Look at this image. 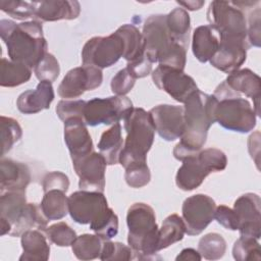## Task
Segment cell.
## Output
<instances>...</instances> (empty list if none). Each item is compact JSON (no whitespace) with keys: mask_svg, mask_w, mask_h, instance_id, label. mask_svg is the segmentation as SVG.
<instances>
[{"mask_svg":"<svg viewBox=\"0 0 261 261\" xmlns=\"http://www.w3.org/2000/svg\"><path fill=\"white\" fill-rule=\"evenodd\" d=\"M213 103V96L200 90L193 93L184 103V133L173 149V156L177 160L182 161L202 150L208 130L214 123Z\"/></svg>","mask_w":261,"mask_h":261,"instance_id":"cell-1","label":"cell"},{"mask_svg":"<svg viewBox=\"0 0 261 261\" xmlns=\"http://www.w3.org/2000/svg\"><path fill=\"white\" fill-rule=\"evenodd\" d=\"M0 36L7 47L9 59L31 68L35 67L47 53L48 44L43 27L37 20L16 23L9 19H1Z\"/></svg>","mask_w":261,"mask_h":261,"instance_id":"cell-2","label":"cell"},{"mask_svg":"<svg viewBox=\"0 0 261 261\" xmlns=\"http://www.w3.org/2000/svg\"><path fill=\"white\" fill-rule=\"evenodd\" d=\"M145 53L152 63L185 69L187 47L175 41L166 25V14H152L144 22Z\"/></svg>","mask_w":261,"mask_h":261,"instance_id":"cell-3","label":"cell"},{"mask_svg":"<svg viewBox=\"0 0 261 261\" xmlns=\"http://www.w3.org/2000/svg\"><path fill=\"white\" fill-rule=\"evenodd\" d=\"M212 116L214 122L222 127L237 132L249 133L256 126L257 115L250 102L236 93L225 81L217 86L213 93Z\"/></svg>","mask_w":261,"mask_h":261,"instance_id":"cell-4","label":"cell"},{"mask_svg":"<svg viewBox=\"0 0 261 261\" xmlns=\"http://www.w3.org/2000/svg\"><path fill=\"white\" fill-rule=\"evenodd\" d=\"M128 227L127 243L136 258L156 259L158 252L159 227L153 208L145 203L133 204L126 214Z\"/></svg>","mask_w":261,"mask_h":261,"instance_id":"cell-5","label":"cell"},{"mask_svg":"<svg viewBox=\"0 0 261 261\" xmlns=\"http://www.w3.org/2000/svg\"><path fill=\"white\" fill-rule=\"evenodd\" d=\"M126 138L119 155V163L124 169L134 164L147 163L155 135L151 115L143 108H134L124 118Z\"/></svg>","mask_w":261,"mask_h":261,"instance_id":"cell-6","label":"cell"},{"mask_svg":"<svg viewBox=\"0 0 261 261\" xmlns=\"http://www.w3.org/2000/svg\"><path fill=\"white\" fill-rule=\"evenodd\" d=\"M227 164L225 154L216 148H207L182 160L175 175L176 186L182 191L197 189L211 172L222 171Z\"/></svg>","mask_w":261,"mask_h":261,"instance_id":"cell-7","label":"cell"},{"mask_svg":"<svg viewBox=\"0 0 261 261\" xmlns=\"http://www.w3.org/2000/svg\"><path fill=\"white\" fill-rule=\"evenodd\" d=\"M207 19L219 35L220 41L251 46L248 39L247 20L241 10L228 1H212L207 10Z\"/></svg>","mask_w":261,"mask_h":261,"instance_id":"cell-8","label":"cell"},{"mask_svg":"<svg viewBox=\"0 0 261 261\" xmlns=\"http://www.w3.org/2000/svg\"><path fill=\"white\" fill-rule=\"evenodd\" d=\"M134 109L132 101L125 96L94 98L87 101L84 109V121L87 125L114 124L123 119Z\"/></svg>","mask_w":261,"mask_h":261,"instance_id":"cell-9","label":"cell"},{"mask_svg":"<svg viewBox=\"0 0 261 261\" xmlns=\"http://www.w3.org/2000/svg\"><path fill=\"white\" fill-rule=\"evenodd\" d=\"M123 41L116 32L107 37H93L83 47V65L100 69L110 67L123 56Z\"/></svg>","mask_w":261,"mask_h":261,"instance_id":"cell-10","label":"cell"},{"mask_svg":"<svg viewBox=\"0 0 261 261\" xmlns=\"http://www.w3.org/2000/svg\"><path fill=\"white\" fill-rule=\"evenodd\" d=\"M152 80L158 89L166 92L179 103H185L199 90L192 76L184 70L167 65H158L152 72Z\"/></svg>","mask_w":261,"mask_h":261,"instance_id":"cell-11","label":"cell"},{"mask_svg":"<svg viewBox=\"0 0 261 261\" xmlns=\"http://www.w3.org/2000/svg\"><path fill=\"white\" fill-rule=\"evenodd\" d=\"M215 208V201L207 195L196 194L187 198L181 207L186 233L200 234L214 219Z\"/></svg>","mask_w":261,"mask_h":261,"instance_id":"cell-12","label":"cell"},{"mask_svg":"<svg viewBox=\"0 0 261 261\" xmlns=\"http://www.w3.org/2000/svg\"><path fill=\"white\" fill-rule=\"evenodd\" d=\"M103 73L95 66L83 65L70 69L60 85L57 92L61 98L73 99L82 96L86 91H92L101 86Z\"/></svg>","mask_w":261,"mask_h":261,"instance_id":"cell-13","label":"cell"},{"mask_svg":"<svg viewBox=\"0 0 261 261\" xmlns=\"http://www.w3.org/2000/svg\"><path fill=\"white\" fill-rule=\"evenodd\" d=\"M107 208L108 203L102 192L81 190L68 197V213L80 224H90Z\"/></svg>","mask_w":261,"mask_h":261,"instance_id":"cell-14","label":"cell"},{"mask_svg":"<svg viewBox=\"0 0 261 261\" xmlns=\"http://www.w3.org/2000/svg\"><path fill=\"white\" fill-rule=\"evenodd\" d=\"M242 237L259 240L261 237V200L257 194L247 193L239 197L233 204Z\"/></svg>","mask_w":261,"mask_h":261,"instance_id":"cell-15","label":"cell"},{"mask_svg":"<svg viewBox=\"0 0 261 261\" xmlns=\"http://www.w3.org/2000/svg\"><path fill=\"white\" fill-rule=\"evenodd\" d=\"M155 130L165 141H174L181 137L185 127L184 107L161 104L149 111Z\"/></svg>","mask_w":261,"mask_h":261,"instance_id":"cell-16","label":"cell"},{"mask_svg":"<svg viewBox=\"0 0 261 261\" xmlns=\"http://www.w3.org/2000/svg\"><path fill=\"white\" fill-rule=\"evenodd\" d=\"M74 171L80 177L79 187L81 190L104 192L106 160L97 152L72 162Z\"/></svg>","mask_w":261,"mask_h":261,"instance_id":"cell-17","label":"cell"},{"mask_svg":"<svg viewBox=\"0 0 261 261\" xmlns=\"http://www.w3.org/2000/svg\"><path fill=\"white\" fill-rule=\"evenodd\" d=\"M64 142L72 162L88 156L94 151L92 138L82 118H70L64 121Z\"/></svg>","mask_w":261,"mask_h":261,"instance_id":"cell-18","label":"cell"},{"mask_svg":"<svg viewBox=\"0 0 261 261\" xmlns=\"http://www.w3.org/2000/svg\"><path fill=\"white\" fill-rule=\"evenodd\" d=\"M25 191H7L0 197L1 236L10 234L27 207Z\"/></svg>","mask_w":261,"mask_h":261,"instance_id":"cell-19","label":"cell"},{"mask_svg":"<svg viewBox=\"0 0 261 261\" xmlns=\"http://www.w3.org/2000/svg\"><path fill=\"white\" fill-rule=\"evenodd\" d=\"M31 182V171L27 164L8 158L0 161V192L25 191Z\"/></svg>","mask_w":261,"mask_h":261,"instance_id":"cell-20","label":"cell"},{"mask_svg":"<svg viewBox=\"0 0 261 261\" xmlns=\"http://www.w3.org/2000/svg\"><path fill=\"white\" fill-rule=\"evenodd\" d=\"M53 100L54 90L52 83L42 81L35 90H28L21 93L16 100V106L23 114H35L48 109Z\"/></svg>","mask_w":261,"mask_h":261,"instance_id":"cell-21","label":"cell"},{"mask_svg":"<svg viewBox=\"0 0 261 261\" xmlns=\"http://www.w3.org/2000/svg\"><path fill=\"white\" fill-rule=\"evenodd\" d=\"M226 84L238 94L252 98L254 101V110L256 115L260 114L259 101L261 95V80L258 74L249 68L238 69L228 74Z\"/></svg>","mask_w":261,"mask_h":261,"instance_id":"cell-22","label":"cell"},{"mask_svg":"<svg viewBox=\"0 0 261 261\" xmlns=\"http://www.w3.org/2000/svg\"><path fill=\"white\" fill-rule=\"evenodd\" d=\"M35 17L41 19L42 21L75 19L81 12V5L77 1H35Z\"/></svg>","mask_w":261,"mask_h":261,"instance_id":"cell-23","label":"cell"},{"mask_svg":"<svg viewBox=\"0 0 261 261\" xmlns=\"http://www.w3.org/2000/svg\"><path fill=\"white\" fill-rule=\"evenodd\" d=\"M247 50L243 45L220 41L216 53L209 62L215 68L226 73H231L238 70L246 61Z\"/></svg>","mask_w":261,"mask_h":261,"instance_id":"cell-24","label":"cell"},{"mask_svg":"<svg viewBox=\"0 0 261 261\" xmlns=\"http://www.w3.org/2000/svg\"><path fill=\"white\" fill-rule=\"evenodd\" d=\"M220 43L218 33L209 24L195 29L192 37V51L202 63L209 61L216 53Z\"/></svg>","mask_w":261,"mask_h":261,"instance_id":"cell-25","label":"cell"},{"mask_svg":"<svg viewBox=\"0 0 261 261\" xmlns=\"http://www.w3.org/2000/svg\"><path fill=\"white\" fill-rule=\"evenodd\" d=\"M44 232L39 229H30L20 236L22 254L19 261H46L49 259L50 246Z\"/></svg>","mask_w":261,"mask_h":261,"instance_id":"cell-26","label":"cell"},{"mask_svg":"<svg viewBox=\"0 0 261 261\" xmlns=\"http://www.w3.org/2000/svg\"><path fill=\"white\" fill-rule=\"evenodd\" d=\"M122 39L124 45L123 58L127 63L136 62L146 56L145 40L142 33L134 24L125 23L115 31Z\"/></svg>","mask_w":261,"mask_h":261,"instance_id":"cell-27","label":"cell"},{"mask_svg":"<svg viewBox=\"0 0 261 261\" xmlns=\"http://www.w3.org/2000/svg\"><path fill=\"white\" fill-rule=\"evenodd\" d=\"M122 147L123 140L121 136V125L117 122L101 135L98 149L100 154L105 158L107 165H114L119 163V155Z\"/></svg>","mask_w":261,"mask_h":261,"instance_id":"cell-28","label":"cell"},{"mask_svg":"<svg viewBox=\"0 0 261 261\" xmlns=\"http://www.w3.org/2000/svg\"><path fill=\"white\" fill-rule=\"evenodd\" d=\"M32 76V68L28 65L2 58L0 64L1 87L13 88L27 83Z\"/></svg>","mask_w":261,"mask_h":261,"instance_id":"cell-29","label":"cell"},{"mask_svg":"<svg viewBox=\"0 0 261 261\" xmlns=\"http://www.w3.org/2000/svg\"><path fill=\"white\" fill-rule=\"evenodd\" d=\"M65 193L57 189L44 193L40 207L49 221L59 220L68 213V197H66Z\"/></svg>","mask_w":261,"mask_h":261,"instance_id":"cell-30","label":"cell"},{"mask_svg":"<svg viewBox=\"0 0 261 261\" xmlns=\"http://www.w3.org/2000/svg\"><path fill=\"white\" fill-rule=\"evenodd\" d=\"M166 25L172 38L188 48L191 20L188 11L177 7L166 14Z\"/></svg>","mask_w":261,"mask_h":261,"instance_id":"cell-31","label":"cell"},{"mask_svg":"<svg viewBox=\"0 0 261 261\" xmlns=\"http://www.w3.org/2000/svg\"><path fill=\"white\" fill-rule=\"evenodd\" d=\"M48 221L49 220L43 214L40 205H37L35 203H28L22 216L20 217L17 224L13 227L9 236L19 237L24 231L33 228L45 231Z\"/></svg>","mask_w":261,"mask_h":261,"instance_id":"cell-32","label":"cell"},{"mask_svg":"<svg viewBox=\"0 0 261 261\" xmlns=\"http://www.w3.org/2000/svg\"><path fill=\"white\" fill-rule=\"evenodd\" d=\"M185 233L186 225L182 218L177 214H171L167 216L163 220L161 228H159L158 251L181 241Z\"/></svg>","mask_w":261,"mask_h":261,"instance_id":"cell-33","label":"cell"},{"mask_svg":"<svg viewBox=\"0 0 261 261\" xmlns=\"http://www.w3.org/2000/svg\"><path fill=\"white\" fill-rule=\"evenodd\" d=\"M103 243L104 240L96 233H84L75 238L71 244V250L80 260H93L100 257Z\"/></svg>","mask_w":261,"mask_h":261,"instance_id":"cell-34","label":"cell"},{"mask_svg":"<svg viewBox=\"0 0 261 261\" xmlns=\"http://www.w3.org/2000/svg\"><path fill=\"white\" fill-rule=\"evenodd\" d=\"M226 251V242L221 234L210 232L202 237L198 244V252L207 260H218Z\"/></svg>","mask_w":261,"mask_h":261,"instance_id":"cell-35","label":"cell"},{"mask_svg":"<svg viewBox=\"0 0 261 261\" xmlns=\"http://www.w3.org/2000/svg\"><path fill=\"white\" fill-rule=\"evenodd\" d=\"M90 228L103 240H111L118 232V217L108 207L90 223Z\"/></svg>","mask_w":261,"mask_h":261,"instance_id":"cell-36","label":"cell"},{"mask_svg":"<svg viewBox=\"0 0 261 261\" xmlns=\"http://www.w3.org/2000/svg\"><path fill=\"white\" fill-rule=\"evenodd\" d=\"M232 256L238 261L261 260V248L258 240L241 236L233 244Z\"/></svg>","mask_w":261,"mask_h":261,"instance_id":"cell-37","label":"cell"},{"mask_svg":"<svg viewBox=\"0 0 261 261\" xmlns=\"http://www.w3.org/2000/svg\"><path fill=\"white\" fill-rule=\"evenodd\" d=\"M22 136V129L17 120L11 117L1 116V139H2V150L1 156L3 157L9 152L15 143H17Z\"/></svg>","mask_w":261,"mask_h":261,"instance_id":"cell-38","label":"cell"},{"mask_svg":"<svg viewBox=\"0 0 261 261\" xmlns=\"http://www.w3.org/2000/svg\"><path fill=\"white\" fill-rule=\"evenodd\" d=\"M45 233L49 241L59 247L71 246L77 237L75 231L65 222H57L46 228Z\"/></svg>","mask_w":261,"mask_h":261,"instance_id":"cell-39","label":"cell"},{"mask_svg":"<svg viewBox=\"0 0 261 261\" xmlns=\"http://www.w3.org/2000/svg\"><path fill=\"white\" fill-rule=\"evenodd\" d=\"M0 9L13 18L22 20L35 17V1H0Z\"/></svg>","mask_w":261,"mask_h":261,"instance_id":"cell-40","label":"cell"},{"mask_svg":"<svg viewBox=\"0 0 261 261\" xmlns=\"http://www.w3.org/2000/svg\"><path fill=\"white\" fill-rule=\"evenodd\" d=\"M102 261L110 260H132L134 259V251L130 247H127L119 242H111L110 240H104L102 251L99 257Z\"/></svg>","mask_w":261,"mask_h":261,"instance_id":"cell-41","label":"cell"},{"mask_svg":"<svg viewBox=\"0 0 261 261\" xmlns=\"http://www.w3.org/2000/svg\"><path fill=\"white\" fill-rule=\"evenodd\" d=\"M34 72L40 82L47 81L52 83L58 77L60 66L54 55L47 52L41 61L34 67Z\"/></svg>","mask_w":261,"mask_h":261,"instance_id":"cell-42","label":"cell"},{"mask_svg":"<svg viewBox=\"0 0 261 261\" xmlns=\"http://www.w3.org/2000/svg\"><path fill=\"white\" fill-rule=\"evenodd\" d=\"M124 178L126 184L135 189L147 186L151 179V173L147 163L134 164L126 167Z\"/></svg>","mask_w":261,"mask_h":261,"instance_id":"cell-43","label":"cell"},{"mask_svg":"<svg viewBox=\"0 0 261 261\" xmlns=\"http://www.w3.org/2000/svg\"><path fill=\"white\" fill-rule=\"evenodd\" d=\"M86 103L85 100H61L58 102L55 111L63 122L70 118H82L84 120Z\"/></svg>","mask_w":261,"mask_h":261,"instance_id":"cell-44","label":"cell"},{"mask_svg":"<svg viewBox=\"0 0 261 261\" xmlns=\"http://www.w3.org/2000/svg\"><path fill=\"white\" fill-rule=\"evenodd\" d=\"M136 79L130 74L127 68L120 69L111 80V91L115 96H125L134 88Z\"/></svg>","mask_w":261,"mask_h":261,"instance_id":"cell-45","label":"cell"},{"mask_svg":"<svg viewBox=\"0 0 261 261\" xmlns=\"http://www.w3.org/2000/svg\"><path fill=\"white\" fill-rule=\"evenodd\" d=\"M42 187L44 193L49 190H61L67 192L69 188V179L68 176L60 171H52L47 173L42 180Z\"/></svg>","mask_w":261,"mask_h":261,"instance_id":"cell-46","label":"cell"},{"mask_svg":"<svg viewBox=\"0 0 261 261\" xmlns=\"http://www.w3.org/2000/svg\"><path fill=\"white\" fill-rule=\"evenodd\" d=\"M214 218L226 229L237 230L239 228V220L236 212L225 205H220L215 208Z\"/></svg>","mask_w":261,"mask_h":261,"instance_id":"cell-47","label":"cell"},{"mask_svg":"<svg viewBox=\"0 0 261 261\" xmlns=\"http://www.w3.org/2000/svg\"><path fill=\"white\" fill-rule=\"evenodd\" d=\"M248 39L251 46H260V9L256 8L249 16V24H247Z\"/></svg>","mask_w":261,"mask_h":261,"instance_id":"cell-48","label":"cell"},{"mask_svg":"<svg viewBox=\"0 0 261 261\" xmlns=\"http://www.w3.org/2000/svg\"><path fill=\"white\" fill-rule=\"evenodd\" d=\"M152 62L150 59L147 57V55L136 62H130L126 64L127 70L130 72V74L137 80V79H142L150 74L152 70Z\"/></svg>","mask_w":261,"mask_h":261,"instance_id":"cell-49","label":"cell"},{"mask_svg":"<svg viewBox=\"0 0 261 261\" xmlns=\"http://www.w3.org/2000/svg\"><path fill=\"white\" fill-rule=\"evenodd\" d=\"M248 150L249 153L251 155V158L255 160L257 167L259 168V159L256 157L255 154V150L257 152V154L260 153V133L259 132H255L254 134H252L249 139H248Z\"/></svg>","mask_w":261,"mask_h":261,"instance_id":"cell-50","label":"cell"},{"mask_svg":"<svg viewBox=\"0 0 261 261\" xmlns=\"http://www.w3.org/2000/svg\"><path fill=\"white\" fill-rule=\"evenodd\" d=\"M201 259H202V257H201L200 253L193 248L184 249L175 258L176 261H187V260L200 261Z\"/></svg>","mask_w":261,"mask_h":261,"instance_id":"cell-51","label":"cell"},{"mask_svg":"<svg viewBox=\"0 0 261 261\" xmlns=\"http://www.w3.org/2000/svg\"><path fill=\"white\" fill-rule=\"evenodd\" d=\"M205 1H187V2H179L177 1V4L184 6L185 8L189 10H198L204 5Z\"/></svg>","mask_w":261,"mask_h":261,"instance_id":"cell-52","label":"cell"}]
</instances>
